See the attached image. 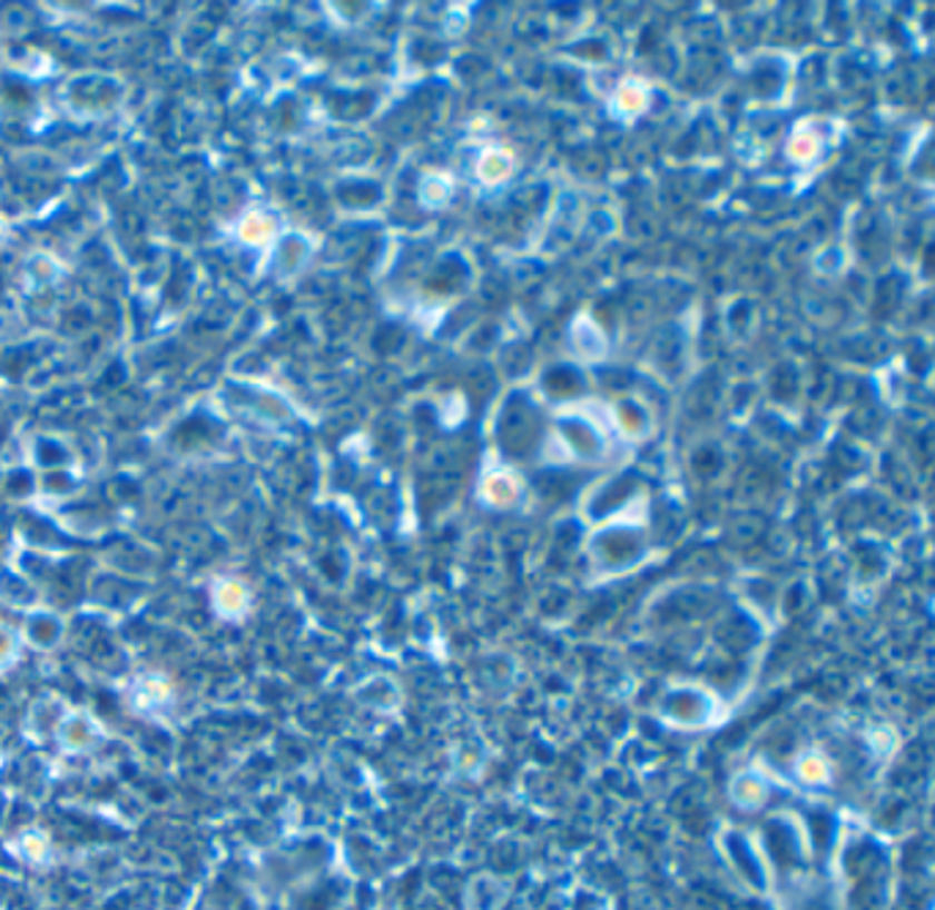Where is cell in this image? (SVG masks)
I'll return each mask as SVG.
<instances>
[{"mask_svg": "<svg viewBox=\"0 0 935 910\" xmlns=\"http://www.w3.org/2000/svg\"><path fill=\"white\" fill-rule=\"evenodd\" d=\"M217 601H220V612L225 614V617H239L242 609H245L247 595L242 593V587H236V584H228V587H223L220 599Z\"/></svg>", "mask_w": 935, "mask_h": 910, "instance_id": "8992f818", "label": "cell"}, {"mask_svg": "<svg viewBox=\"0 0 935 910\" xmlns=\"http://www.w3.org/2000/svg\"><path fill=\"white\" fill-rule=\"evenodd\" d=\"M22 640L14 629L0 623V672H9L20 661Z\"/></svg>", "mask_w": 935, "mask_h": 910, "instance_id": "277c9868", "label": "cell"}, {"mask_svg": "<svg viewBox=\"0 0 935 910\" xmlns=\"http://www.w3.org/2000/svg\"><path fill=\"white\" fill-rule=\"evenodd\" d=\"M22 842V859L28 861V864H41V861L50 855V842H47L45 837L37 834V831H28L26 837L20 839Z\"/></svg>", "mask_w": 935, "mask_h": 910, "instance_id": "5b68a950", "label": "cell"}, {"mask_svg": "<svg viewBox=\"0 0 935 910\" xmlns=\"http://www.w3.org/2000/svg\"><path fill=\"white\" fill-rule=\"evenodd\" d=\"M52 738L58 741L63 754H72V758H80V754L94 752L102 741V730H99L97 719L86 711H67L58 721Z\"/></svg>", "mask_w": 935, "mask_h": 910, "instance_id": "6da1fadb", "label": "cell"}, {"mask_svg": "<svg viewBox=\"0 0 935 910\" xmlns=\"http://www.w3.org/2000/svg\"><path fill=\"white\" fill-rule=\"evenodd\" d=\"M549 389H562V393H568V389H577V376L571 374V370H558V374L549 376Z\"/></svg>", "mask_w": 935, "mask_h": 910, "instance_id": "52a82bcc", "label": "cell"}, {"mask_svg": "<svg viewBox=\"0 0 935 910\" xmlns=\"http://www.w3.org/2000/svg\"><path fill=\"white\" fill-rule=\"evenodd\" d=\"M135 700L144 708H163L165 702L170 700V689L165 685V681H159V677H140Z\"/></svg>", "mask_w": 935, "mask_h": 910, "instance_id": "3957f363", "label": "cell"}, {"mask_svg": "<svg viewBox=\"0 0 935 910\" xmlns=\"http://www.w3.org/2000/svg\"><path fill=\"white\" fill-rule=\"evenodd\" d=\"M22 645H31L33 650H52L63 640V623L61 617L50 612H37L26 620L20 631Z\"/></svg>", "mask_w": 935, "mask_h": 910, "instance_id": "7a4b0ae2", "label": "cell"}]
</instances>
